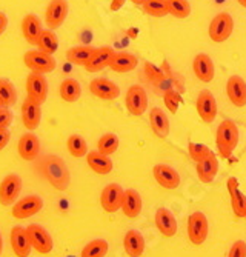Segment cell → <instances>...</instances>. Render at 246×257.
<instances>
[{
    "label": "cell",
    "instance_id": "6da1fadb",
    "mask_svg": "<svg viewBox=\"0 0 246 257\" xmlns=\"http://www.w3.org/2000/svg\"><path fill=\"white\" fill-rule=\"evenodd\" d=\"M42 173L57 191H65L70 186V171L59 156H47L42 162Z\"/></svg>",
    "mask_w": 246,
    "mask_h": 257
},
{
    "label": "cell",
    "instance_id": "7a4b0ae2",
    "mask_svg": "<svg viewBox=\"0 0 246 257\" xmlns=\"http://www.w3.org/2000/svg\"><path fill=\"white\" fill-rule=\"evenodd\" d=\"M215 144H217L218 154L223 159H229L232 151L235 150V147L238 144V128H237V125L231 120H223L217 128Z\"/></svg>",
    "mask_w": 246,
    "mask_h": 257
},
{
    "label": "cell",
    "instance_id": "3957f363",
    "mask_svg": "<svg viewBox=\"0 0 246 257\" xmlns=\"http://www.w3.org/2000/svg\"><path fill=\"white\" fill-rule=\"evenodd\" d=\"M234 31V20L228 13H218L209 23V37L215 43L226 42Z\"/></svg>",
    "mask_w": 246,
    "mask_h": 257
},
{
    "label": "cell",
    "instance_id": "277c9868",
    "mask_svg": "<svg viewBox=\"0 0 246 257\" xmlns=\"http://www.w3.org/2000/svg\"><path fill=\"white\" fill-rule=\"evenodd\" d=\"M24 62H25L27 68H30L33 73H39V74L51 73L57 66L54 56L47 54L43 51H39V50L27 51L24 56Z\"/></svg>",
    "mask_w": 246,
    "mask_h": 257
},
{
    "label": "cell",
    "instance_id": "5b68a950",
    "mask_svg": "<svg viewBox=\"0 0 246 257\" xmlns=\"http://www.w3.org/2000/svg\"><path fill=\"white\" fill-rule=\"evenodd\" d=\"M42 208H43V200L40 196H27L13 205L11 214L17 220H25L42 211Z\"/></svg>",
    "mask_w": 246,
    "mask_h": 257
},
{
    "label": "cell",
    "instance_id": "8992f818",
    "mask_svg": "<svg viewBox=\"0 0 246 257\" xmlns=\"http://www.w3.org/2000/svg\"><path fill=\"white\" fill-rule=\"evenodd\" d=\"M208 231H209V225L203 213L195 211L188 217V237L191 243L202 245L208 237Z\"/></svg>",
    "mask_w": 246,
    "mask_h": 257
},
{
    "label": "cell",
    "instance_id": "52a82bcc",
    "mask_svg": "<svg viewBox=\"0 0 246 257\" xmlns=\"http://www.w3.org/2000/svg\"><path fill=\"white\" fill-rule=\"evenodd\" d=\"M27 231H28V236H30L33 248L39 254H48V252L53 251V246H54L53 237L42 225L31 223V225L27 226Z\"/></svg>",
    "mask_w": 246,
    "mask_h": 257
},
{
    "label": "cell",
    "instance_id": "ba28073f",
    "mask_svg": "<svg viewBox=\"0 0 246 257\" xmlns=\"http://www.w3.org/2000/svg\"><path fill=\"white\" fill-rule=\"evenodd\" d=\"M22 191V179L19 174H8L0 183V203L11 206L17 202Z\"/></svg>",
    "mask_w": 246,
    "mask_h": 257
},
{
    "label": "cell",
    "instance_id": "9c48e42d",
    "mask_svg": "<svg viewBox=\"0 0 246 257\" xmlns=\"http://www.w3.org/2000/svg\"><path fill=\"white\" fill-rule=\"evenodd\" d=\"M123 196H125V191L120 185H117V183L106 185L102 191V196H100L102 208L106 213L119 211V209H122V205H123Z\"/></svg>",
    "mask_w": 246,
    "mask_h": 257
},
{
    "label": "cell",
    "instance_id": "30bf717a",
    "mask_svg": "<svg viewBox=\"0 0 246 257\" xmlns=\"http://www.w3.org/2000/svg\"><path fill=\"white\" fill-rule=\"evenodd\" d=\"M70 5L68 0H51L47 13H45V22H47L48 30H57L68 17Z\"/></svg>",
    "mask_w": 246,
    "mask_h": 257
},
{
    "label": "cell",
    "instance_id": "8fae6325",
    "mask_svg": "<svg viewBox=\"0 0 246 257\" xmlns=\"http://www.w3.org/2000/svg\"><path fill=\"white\" fill-rule=\"evenodd\" d=\"M125 105L132 115H142L148 109V94L140 85H132L126 91Z\"/></svg>",
    "mask_w": 246,
    "mask_h": 257
},
{
    "label": "cell",
    "instance_id": "7c38bea8",
    "mask_svg": "<svg viewBox=\"0 0 246 257\" xmlns=\"http://www.w3.org/2000/svg\"><path fill=\"white\" fill-rule=\"evenodd\" d=\"M48 80L43 74L39 73H31L27 77V92L28 97L42 105L48 97Z\"/></svg>",
    "mask_w": 246,
    "mask_h": 257
},
{
    "label": "cell",
    "instance_id": "4fadbf2b",
    "mask_svg": "<svg viewBox=\"0 0 246 257\" xmlns=\"http://www.w3.org/2000/svg\"><path fill=\"white\" fill-rule=\"evenodd\" d=\"M195 106H197V112L200 115V119H202L205 123L214 122L215 115H217V102H215V97L211 91H208V89L200 91L197 96Z\"/></svg>",
    "mask_w": 246,
    "mask_h": 257
},
{
    "label": "cell",
    "instance_id": "5bb4252c",
    "mask_svg": "<svg viewBox=\"0 0 246 257\" xmlns=\"http://www.w3.org/2000/svg\"><path fill=\"white\" fill-rule=\"evenodd\" d=\"M89 91H91L93 96L102 100H114L120 96L119 85H116L113 80L105 79V77L91 80V83H89Z\"/></svg>",
    "mask_w": 246,
    "mask_h": 257
},
{
    "label": "cell",
    "instance_id": "9a60e30c",
    "mask_svg": "<svg viewBox=\"0 0 246 257\" xmlns=\"http://www.w3.org/2000/svg\"><path fill=\"white\" fill-rule=\"evenodd\" d=\"M10 242H11V248L17 257H30L33 245H31L27 228L14 226L10 234Z\"/></svg>",
    "mask_w": 246,
    "mask_h": 257
},
{
    "label": "cell",
    "instance_id": "2e32d148",
    "mask_svg": "<svg viewBox=\"0 0 246 257\" xmlns=\"http://www.w3.org/2000/svg\"><path fill=\"white\" fill-rule=\"evenodd\" d=\"M152 174H154V179L157 180V183L162 186V188L175 190L177 186L180 185V176H178V173L172 167L165 165V163L155 165L152 168Z\"/></svg>",
    "mask_w": 246,
    "mask_h": 257
},
{
    "label": "cell",
    "instance_id": "e0dca14e",
    "mask_svg": "<svg viewBox=\"0 0 246 257\" xmlns=\"http://www.w3.org/2000/svg\"><path fill=\"white\" fill-rule=\"evenodd\" d=\"M192 71L200 82H205V83L211 82L214 79V74H215L212 59L205 53L197 54L194 57V62H192Z\"/></svg>",
    "mask_w": 246,
    "mask_h": 257
},
{
    "label": "cell",
    "instance_id": "ac0fdd59",
    "mask_svg": "<svg viewBox=\"0 0 246 257\" xmlns=\"http://www.w3.org/2000/svg\"><path fill=\"white\" fill-rule=\"evenodd\" d=\"M40 120H42L40 105L33 99L27 97L24 103H22V122H24V126L30 131H34L39 128Z\"/></svg>",
    "mask_w": 246,
    "mask_h": 257
},
{
    "label": "cell",
    "instance_id": "d6986e66",
    "mask_svg": "<svg viewBox=\"0 0 246 257\" xmlns=\"http://www.w3.org/2000/svg\"><path fill=\"white\" fill-rule=\"evenodd\" d=\"M19 156L24 160H34L40 153V140L36 134L27 133L19 139L17 144Z\"/></svg>",
    "mask_w": 246,
    "mask_h": 257
},
{
    "label": "cell",
    "instance_id": "ffe728a7",
    "mask_svg": "<svg viewBox=\"0 0 246 257\" xmlns=\"http://www.w3.org/2000/svg\"><path fill=\"white\" fill-rule=\"evenodd\" d=\"M114 50L109 48V46H103V48H96L94 54L91 56V59L88 60V63L85 65L88 73H99L102 69H105L106 66L111 65V60L114 57Z\"/></svg>",
    "mask_w": 246,
    "mask_h": 257
},
{
    "label": "cell",
    "instance_id": "44dd1931",
    "mask_svg": "<svg viewBox=\"0 0 246 257\" xmlns=\"http://www.w3.org/2000/svg\"><path fill=\"white\" fill-rule=\"evenodd\" d=\"M226 94L234 106L243 108L246 105V82L240 76H231L226 83Z\"/></svg>",
    "mask_w": 246,
    "mask_h": 257
},
{
    "label": "cell",
    "instance_id": "7402d4cb",
    "mask_svg": "<svg viewBox=\"0 0 246 257\" xmlns=\"http://www.w3.org/2000/svg\"><path fill=\"white\" fill-rule=\"evenodd\" d=\"M155 226L162 232L163 237H172L177 232V220L174 214L166 208H159L155 211Z\"/></svg>",
    "mask_w": 246,
    "mask_h": 257
},
{
    "label": "cell",
    "instance_id": "603a6c76",
    "mask_svg": "<svg viewBox=\"0 0 246 257\" xmlns=\"http://www.w3.org/2000/svg\"><path fill=\"white\" fill-rule=\"evenodd\" d=\"M42 31V22L36 14H27L22 20V34L30 45H37Z\"/></svg>",
    "mask_w": 246,
    "mask_h": 257
},
{
    "label": "cell",
    "instance_id": "cb8c5ba5",
    "mask_svg": "<svg viewBox=\"0 0 246 257\" xmlns=\"http://www.w3.org/2000/svg\"><path fill=\"white\" fill-rule=\"evenodd\" d=\"M226 185H228V191H229V196H231L232 211L238 219H241V217L246 216V197L238 190V180L235 177H229Z\"/></svg>",
    "mask_w": 246,
    "mask_h": 257
},
{
    "label": "cell",
    "instance_id": "d4e9b609",
    "mask_svg": "<svg viewBox=\"0 0 246 257\" xmlns=\"http://www.w3.org/2000/svg\"><path fill=\"white\" fill-rule=\"evenodd\" d=\"M149 123H151V128H152L154 134L157 137H160V139L168 137V134H169V119H168V115L165 114L163 109L152 108L149 111Z\"/></svg>",
    "mask_w": 246,
    "mask_h": 257
},
{
    "label": "cell",
    "instance_id": "484cf974",
    "mask_svg": "<svg viewBox=\"0 0 246 257\" xmlns=\"http://www.w3.org/2000/svg\"><path fill=\"white\" fill-rule=\"evenodd\" d=\"M137 65H139V60L136 56L126 51H120L114 54L109 68L113 69L114 73H129V71H134V69L137 68Z\"/></svg>",
    "mask_w": 246,
    "mask_h": 257
},
{
    "label": "cell",
    "instance_id": "4316f807",
    "mask_svg": "<svg viewBox=\"0 0 246 257\" xmlns=\"http://www.w3.org/2000/svg\"><path fill=\"white\" fill-rule=\"evenodd\" d=\"M217 171H218V162L214 153L197 163V176L203 183H211L215 179Z\"/></svg>",
    "mask_w": 246,
    "mask_h": 257
},
{
    "label": "cell",
    "instance_id": "83f0119b",
    "mask_svg": "<svg viewBox=\"0 0 246 257\" xmlns=\"http://www.w3.org/2000/svg\"><path fill=\"white\" fill-rule=\"evenodd\" d=\"M86 162L88 167L91 168L97 174H109L113 171V160L109 159V156H105L99 151H91L86 154Z\"/></svg>",
    "mask_w": 246,
    "mask_h": 257
},
{
    "label": "cell",
    "instance_id": "f1b7e54d",
    "mask_svg": "<svg viewBox=\"0 0 246 257\" xmlns=\"http://www.w3.org/2000/svg\"><path fill=\"white\" fill-rule=\"evenodd\" d=\"M123 246L129 257H140L145 251V239L139 231L131 229L125 234Z\"/></svg>",
    "mask_w": 246,
    "mask_h": 257
},
{
    "label": "cell",
    "instance_id": "f546056e",
    "mask_svg": "<svg viewBox=\"0 0 246 257\" xmlns=\"http://www.w3.org/2000/svg\"><path fill=\"white\" fill-rule=\"evenodd\" d=\"M122 211L129 219L137 217L142 213V197L136 190H126L125 191Z\"/></svg>",
    "mask_w": 246,
    "mask_h": 257
},
{
    "label": "cell",
    "instance_id": "4dcf8cb0",
    "mask_svg": "<svg viewBox=\"0 0 246 257\" xmlns=\"http://www.w3.org/2000/svg\"><path fill=\"white\" fill-rule=\"evenodd\" d=\"M59 92H60V97L65 102L73 103V102H77L80 99L82 88H80V83L77 80H74V79H65L60 83Z\"/></svg>",
    "mask_w": 246,
    "mask_h": 257
},
{
    "label": "cell",
    "instance_id": "1f68e13d",
    "mask_svg": "<svg viewBox=\"0 0 246 257\" xmlns=\"http://www.w3.org/2000/svg\"><path fill=\"white\" fill-rule=\"evenodd\" d=\"M96 48L93 46H74V48H70L68 53H66V59L68 62H71L73 65H79V66H85L88 63V60L91 59V56L94 54Z\"/></svg>",
    "mask_w": 246,
    "mask_h": 257
},
{
    "label": "cell",
    "instance_id": "d6a6232c",
    "mask_svg": "<svg viewBox=\"0 0 246 257\" xmlns=\"http://www.w3.org/2000/svg\"><path fill=\"white\" fill-rule=\"evenodd\" d=\"M36 46L39 48V51H43L47 54L54 56V53L59 50V39L53 33V30H43Z\"/></svg>",
    "mask_w": 246,
    "mask_h": 257
},
{
    "label": "cell",
    "instance_id": "836d02e7",
    "mask_svg": "<svg viewBox=\"0 0 246 257\" xmlns=\"http://www.w3.org/2000/svg\"><path fill=\"white\" fill-rule=\"evenodd\" d=\"M17 100V89L14 88L13 82L8 79L0 77V105L4 108H10Z\"/></svg>",
    "mask_w": 246,
    "mask_h": 257
},
{
    "label": "cell",
    "instance_id": "e575fe53",
    "mask_svg": "<svg viewBox=\"0 0 246 257\" xmlns=\"http://www.w3.org/2000/svg\"><path fill=\"white\" fill-rule=\"evenodd\" d=\"M66 147H68L70 154H71L73 157H76V159L86 157V154H88L86 140H85L82 136H77V134L70 136L68 140H66Z\"/></svg>",
    "mask_w": 246,
    "mask_h": 257
},
{
    "label": "cell",
    "instance_id": "d590c367",
    "mask_svg": "<svg viewBox=\"0 0 246 257\" xmlns=\"http://www.w3.org/2000/svg\"><path fill=\"white\" fill-rule=\"evenodd\" d=\"M106 252H108V242L103 239H94L82 249L80 257H105Z\"/></svg>",
    "mask_w": 246,
    "mask_h": 257
},
{
    "label": "cell",
    "instance_id": "8d00e7d4",
    "mask_svg": "<svg viewBox=\"0 0 246 257\" xmlns=\"http://www.w3.org/2000/svg\"><path fill=\"white\" fill-rule=\"evenodd\" d=\"M168 11L175 19H186L191 14V5L188 0H166Z\"/></svg>",
    "mask_w": 246,
    "mask_h": 257
},
{
    "label": "cell",
    "instance_id": "74e56055",
    "mask_svg": "<svg viewBox=\"0 0 246 257\" xmlns=\"http://www.w3.org/2000/svg\"><path fill=\"white\" fill-rule=\"evenodd\" d=\"M142 7L143 11L152 17H165L169 14L166 0H145V4Z\"/></svg>",
    "mask_w": 246,
    "mask_h": 257
},
{
    "label": "cell",
    "instance_id": "f35d334b",
    "mask_svg": "<svg viewBox=\"0 0 246 257\" xmlns=\"http://www.w3.org/2000/svg\"><path fill=\"white\" fill-rule=\"evenodd\" d=\"M117 148H119V137L116 134H105L97 142V151L105 156L114 154L117 151Z\"/></svg>",
    "mask_w": 246,
    "mask_h": 257
},
{
    "label": "cell",
    "instance_id": "ab89813d",
    "mask_svg": "<svg viewBox=\"0 0 246 257\" xmlns=\"http://www.w3.org/2000/svg\"><path fill=\"white\" fill-rule=\"evenodd\" d=\"M188 150H189V156L198 163L200 160H203L205 157H208L209 154H212V151L208 148V147H205V145H202V144H194V142H189L188 144Z\"/></svg>",
    "mask_w": 246,
    "mask_h": 257
},
{
    "label": "cell",
    "instance_id": "60d3db41",
    "mask_svg": "<svg viewBox=\"0 0 246 257\" xmlns=\"http://www.w3.org/2000/svg\"><path fill=\"white\" fill-rule=\"evenodd\" d=\"M163 100H165L166 108H168L172 114H175L178 105H180V102H182V97H180V94H178L177 91L168 89V91L165 92V96H163Z\"/></svg>",
    "mask_w": 246,
    "mask_h": 257
},
{
    "label": "cell",
    "instance_id": "b9f144b4",
    "mask_svg": "<svg viewBox=\"0 0 246 257\" xmlns=\"http://www.w3.org/2000/svg\"><path fill=\"white\" fill-rule=\"evenodd\" d=\"M228 257H246V243L243 240H237L231 246Z\"/></svg>",
    "mask_w": 246,
    "mask_h": 257
},
{
    "label": "cell",
    "instance_id": "7bdbcfd3",
    "mask_svg": "<svg viewBox=\"0 0 246 257\" xmlns=\"http://www.w3.org/2000/svg\"><path fill=\"white\" fill-rule=\"evenodd\" d=\"M13 122V112L8 108H2L0 109V131L2 130H8V126Z\"/></svg>",
    "mask_w": 246,
    "mask_h": 257
},
{
    "label": "cell",
    "instance_id": "ee69618b",
    "mask_svg": "<svg viewBox=\"0 0 246 257\" xmlns=\"http://www.w3.org/2000/svg\"><path fill=\"white\" fill-rule=\"evenodd\" d=\"M10 139H11V133L8 130L0 131V151H2L10 144Z\"/></svg>",
    "mask_w": 246,
    "mask_h": 257
},
{
    "label": "cell",
    "instance_id": "f6af8a7d",
    "mask_svg": "<svg viewBox=\"0 0 246 257\" xmlns=\"http://www.w3.org/2000/svg\"><path fill=\"white\" fill-rule=\"evenodd\" d=\"M7 28H8V17L5 13L0 11V36L7 31Z\"/></svg>",
    "mask_w": 246,
    "mask_h": 257
},
{
    "label": "cell",
    "instance_id": "bcb514c9",
    "mask_svg": "<svg viewBox=\"0 0 246 257\" xmlns=\"http://www.w3.org/2000/svg\"><path fill=\"white\" fill-rule=\"evenodd\" d=\"M125 2L126 0H111V5H109L111 11H119L125 5Z\"/></svg>",
    "mask_w": 246,
    "mask_h": 257
},
{
    "label": "cell",
    "instance_id": "7dc6e473",
    "mask_svg": "<svg viewBox=\"0 0 246 257\" xmlns=\"http://www.w3.org/2000/svg\"><path fill=\"white\" fill-rule=\"evenodd\" d=\"M4 251V239H2V232H0V255H2Z\"/></svg>",
    "mask_w": 246,
    "mask_h": 257
},
{
    "label": "cell",
    "instance_id": "c3c4849f",
    "mask_svg": "<svg viewBox=\"0 0 246 257\" xmlns=\"http://www.w3.org/2000/svg\"><path fill=\"white\" fill-rule=\"evenodd\" d=\"M131 2H132L134 5H143V4H145V0H131Z\"/></svg>",
    "mask_w": 246,
    "mask_h": 257
},
{
    "label": "cell",
    "instance_id": "681fc988",
    "mask_svg": "<svg viewBox=\"0 0 246 257\" xmlns=\"http://www.w3.org/2000/svg\"><path fill=\"white\" fill-rule=\"evenodd\" d=\"M237 2H238L243 8H246V0H237Z\"/></svg>",
    "mask_w": 246,
    "mask_h": 257
},
{
    "label": "cell",
    "instance_id": "f907efd6",
    "mask_svg": "<svg viewBox=\"0 0 246 257\" xmlns=\"http://www.w3.org/2000/svg\"><path fill=\"white\" fill-rule=\"evenodd\" d=\"M2 108H4V106H2V105H0V109H2Z\"/></svg>",
    "mask_w": 246,
    "mask_h": 257
},
{
    "label": "cell",
    "instance_id": "816d5d0a",
    "mask_svg": "<svg viewBox=\"0 0 246 257\" xmlns=\"http://www.w3.org/2000/svg\"><path fill=\"white\" fill-rule=\"evenodd\" d=\"M244 217H246V216H244Z\"/></svg>",
    "mask_w": 246,
    "mask_h": 257
}]
</instances>
